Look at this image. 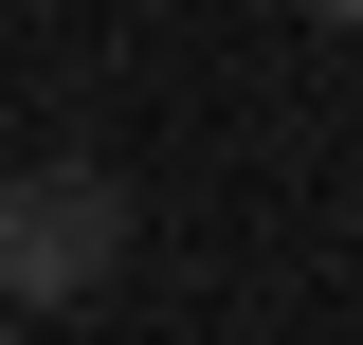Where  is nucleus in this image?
<instances>
[{
	"mask_svg": "<svg viewBox=\"0 0 363 345\" xmlns=\"http://www.w3.org/2000/svg\"><path fill=\"white\" fill-rule=\"evenodd\" d=\"M327 18H363V0H327Z\"/></svg>",
	"mask_w": 363,
	"mask_h": 345,
	"instance_id": "f03ea898",
	"label": "nucleus"
},
{
	"mask_svg": "<svg viewBox=\"0 0 363 345\" xmlns=\"http://www.w3.org/2000/svg\"><path fill=\"white\" fill-rule=\"evenodd\" d=\"M128 255V182L109 164H18L0 182V309H73Z\"/></svg>",
	"mask_w": 363,
	"mask_h": 345,
	"instance_id": "f257e3e1",
	"label": "nucleus"
},
{
	"mask_svg": "<svg viewBox=\"0 0 363 345\" xmlns=\"http://www.w3.org/2000/svg\"><path fill=\"white\" fill-rule=\"evenodd\" d=\"M0 345H18V327H0Z\"/></svg>",
	"mask_w": 363,
	"mask_h": 345,
	"instance_id": "7ed1b4c3",
	"label": "nucleus"
}]
</instances>
